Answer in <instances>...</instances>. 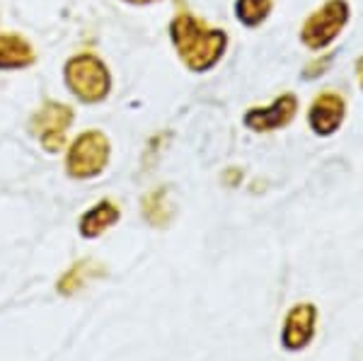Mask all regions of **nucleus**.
I'll return each instance as SVG.
<instances>
[{"label": "nucleus", "instance_id": "nucleus-1", "mask_svg": "<svg viewBox=\"0 0 363 361\" xmlns=\"http://www.w3.org/2000/svg\"><path fill=\"white\" fill-rule=\"evenodd\" d=\"M169 34H172V44L179 58L184 61V66L196 73L213 68L228 46L223 29L206 27L199 17L186 13H179L174 17L172 25H169Z\"/></svg>", "mask_w": 363, "mask_h": 361}, {"label": "nucleus", "instance_id": "nucleus-2", "mask_svg": "<svg viewBox=\"0 0 363 361\" xmlns=\"http://www.w3.org/2000/svg\"><path fill=\"white\" fill-rule=\"evenodd\" d=\"M66 83L78 100L87 104L102 102L112 90V75L107 66L92 54H78L66 63Z\"/></svg>", "mask_w": 363, "mask_h": 361}, {"label": "nucleus", "instance_id": "nucleus-3", "mask_svg": "<svg viewBox=\"0 0 363 361\" xmlns=\"http://www.w3.org/2000/svg\"><path fill=\"white\" fill-rule=\"evenodd\" d=\"M109 162V138L102 131H85L75 138L66 155V172L73 179H92Z\"/></svg>", "mask_w": 363, "mask_h": 361}, {"label": "nucleus", "instance_id": "nucleus-4", "mask_svg": "<svg viewBox=\"0 0 363 361\" xmlns=\"http://www.w3.org/2000/svg\"><path fill=\"white\" fill-rule=\"evenodd\" d=\"M73 124V109L63 102H44L42 109L32 116L29 131L39 138L46 153H58L66 148V131Z\"/></svg>", "mask_w": 363, "mask_h": 361}, {"label": "nucleus", "instance_id": "nucleus-5", "mask_svg": "<svg viewBox=\"0 0 363 361\" xmlns=\"http://www.w3.org/2000/svg\"><path fill=\"white\" fill-rule=\"evenodd\" d=\"M349 22V5L344 0H327L315 15L308 17L303 25L301 39L310 49H325L330 42H335L337 34L342 32Z\"/></svg>", "mask_w": 363, "mask_h": 361}, {"label": "nucleus", "instance_id": "nucleus-6", "mask_svg": "<svg viewBox=\"0 0 363 361\" xmlns=\"http://www.w3.org/2000/svg\"><path fill=\"white\" fill-rule=\"evenodd\" d=\"M318 325V308L313 304H298L286 313L284 328H281V345L289 352H301L315 337Z\"/></svg>", "mask_w": 363, "mask_h": 361}, {"label": "nucleus", "instance_id": "nucleus-7", "mask_svg": "<svg viewBox=\"0 0 363 361\" xmlns=\"http://www.w3.org/2000/svg\"><path fill=\"white\" fill-rule=\"evenodd\" d=\"M296 112H298L296 95H281L269 104V107L250 109V112L245 114V126L257 133L277 131V129H284L286 124H291Z\"/></svg>", "mask_w": 363, "mask_h": 361}, {"label": "nucleus", "instance_id": "nucleus-8", "mask_svg": "<svg viewBox=\"0 0 363 361\" xmlns=\"http://www.w3.org/2000/svg\"><path fill=\"white\" fill-rule=\"evenodd\" d=\"M344 109H347V104H344L342 95H337V92H320L308 109L310 129L318 136L335 133L344 121Z\"/></svg>", "mask_w": 363, "mask_h": 361}, {"label": "nucleus", "instance_id": "nucleus-9", "mask_svg": "<svg viewBox=\"0 0 363 361\" xmlns=\"http://www.w3.org/2000/svg\"><path fill=\"white\" fill-rule=\"evenodd\" d=\"M119 218H121V211L114 201H109V199L97 201L95 206L87 209L83 213V218H80V226H78L80 235H83L85 240H95L104 231L112 228L114 223H119Z\"/></svg>", "mask_w": 363, "mask_h": 361}, {"label": "nucleus", "instance_id": "nucleus-10", "mask_svg": "<svg viewBox=\"0 0 363 361\" xmlns=\"http://www.w3.org/2000/svg\"><path fill=\"white\" fill-rule=\"evenodd\" d=\"M37 61L34 46L20 34H0V68L3 71H17V68H29Z\"/></svg>", "mask_w": 363, "mask_h": 361}, {"label": "nucleus", "instance_id": "nucleus-11", "mask_svg": "<svg viewBox=\"0 0 363 361\" xmlns=\"http://www.w3.org/2000/svg\"><path fill=\"white\" fill-rule=\"evenodd\" d=\"M102 270H104V267L97 265L95 260H80V262H75V265L70 267L66 274L58 279V284H56L58 294H63V296L78 294V291H83L87 284L92 282V279H97L99 274H102Z\"/></svg>", "mask_w": 363, "mask_h": 361}, {"label": "nucleus", "instance_id": "nucleus-12", "mask_svg": "<svg viewBox=\"0 0 363 361\" xmlns=\"http://www.w3.org/2000/svg\"><path fill=\"white\" fill-rule=\"evenodd\" d=\"M143 218L153 228H167L174 218V206L169 201L167 187H157L143 199Z\"/></svg>", "mask_w": 363, "mask_h": 361}, {"label": "nucleus", "instance_id": "nucleus-13", "mask_svg": "<svg viewBox=\"0 0 363 361\" xmlns=\"http://www.w3.org/2000/svg\"><path fill=\"white\" fill-rule=\"evenodd\" d=\"M272 13V0H238L235 3V15L242 25L257 27L267 20Z\"/></svg>", "mask_w": 363, "mask_h": 361}, {"label": "nucleus", "instance_id": "nucleus-14", "mask_svg": "<svg viewBox=\"0 0 363 361\" xmlns=\"http://www.w3.org/2000/svg\"><path fill=\"white\" fill-rule=\"evenodd\" d=\"M325 66H330V56H322L318 63H313V66H308V68H306V75H310V78H315V75H318Z\"/></svg>", "mask_w": 363, "mask_h": 361}, {"label": "nucleus", "instance_id": "nucleus-15", "mask_svg": "<svg viewBox=\"0 0 363 361\" xmlns=\"http://www.w3.org/2000/svg\"><path fill=\"white\" fill-rule=\"evenodd\" d=\"M356 73H359V80H361V87H363V58L356 63Z\"/></svg>", "mask_w": 363, "mask_h": 361}, {"label": "nucleus", "instance_id": "nucleus-16", "mask_svg": "<svg viewBox=\"0 0 363 361\" xmlns=\"http://www.w3.org/2000/svg\"><path fill=\"white\" fill-rule=\"evenodd\" d=\"M126 3H136V5H145V3H153V0H126Z\"/></svg>", "mask_w": 363, "mask_h": 361}]
</instances>
